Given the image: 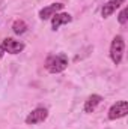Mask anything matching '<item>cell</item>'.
Returning <instances> with one entry per match:
<instances>
[{
	"label": "cell",
	"mask_w": 128,
	"mask_h": 129,
	"mask_svg": "<svg viewBox=\"0 0 128 129\" xmlns=\"http://www.w3.org/2000/svg\"><path fill=\"white\" fill-rule=\"evenodd\" d=\"M128 113V102L127 101H119L116 104H113L109 110V119L110 120H118L125 117Z\"/></svg>",
	"instance_id": "3"
},
{
	"label": "cell",
	"mask_w": 128,
	"mask_h": 129,
	"mask_svg": "<svg viewBox=\"0 0 128 129\" xmlns=\"http://www.w3.org/2000/svg\"><path fill=\"white\" fill-rule=\"evenodd\" d=\"M128 8L125 6L122 11H121V14H119V17H118V20H119V23L121 24H127V21H128Z\"/></svg>",
	"instance_id": "11"
},
{
	"label": "cell",
	"mask_w": 128,
	"mask_h": 129,
	"mask_svg": "<svg viewBox=\"0 0 128 129\" xmlns=\"http://www.w3.org/2000/svg\"><path fill=\"white\" fill-rule=\"evenodd\" d=\"M47 117H48V110L44 107H38L29 113V116L26 117V123L27 125H38V123H42L44 120H47Z\"/></svg>",
	"instance_id": "4"
},
{
	"label": "cell",
	"mask_w": 128,
	"mask_h": 129,
	"mask_svg": "<svg viewBox=\"0 0 128 129\" xmlns=\"http://www.w3.org/2000/svg\"><path fill=\"white\" fill-rule=\"evenodd\" d=\"M124 50H125V42H124V38L121 35L115 36L113 41H112V45H110V57L113 60L115 64H119L122 62V56H124Z\"/></svg>",
	"instance_id": "2"
},
{
	"label": "cell",
	"mask_w": 128,
	"mask_h": 129,
	"mask_svg": "<svg viewBox=\"0 0 128 129\" xmlns=\"http://www.w3.org/2000/svg\"><path fill=\"white\" fill-rule=\"evenodd\" d=\"M63 6H65L63 3L48 5V6H45V8H42V9L39 11V18H41V20H48V18H51L53 15H56L59 11H62Z\"/></svg>",
	"instance_id": "6"
},
{
	"label": "cell",
	"mask_w": 128,
	"mask_h": 129,
	"mask_svg": "<svg viewBox=\"0 0 128 129\" xmlns=\"http://www.w3.org/2000/svg\"><path fill=\"white\" fill-rule=\"evenodd\" d=\"M3 54H5V50H3V47L0 45V59H2V56H3Z\"/></svg>",
	"instance_id": "12"
},
{
	"label": "cell",
	"mask_w": 128,
	"mask_h": 129,
	"mask_svg": "<svg viewBox=\"0 0 128 129\" xmlns=\"http://www.w3.org/2000/svg\"><path fill=\"white\" fill-rule=\"evenodd\" d=\"M125 3V0H110V2H107L104 6H102V9H101V15L104 17V18H107V17H110L121 5H124Z\"/></svg>",
	"instance_id": "8"
},
{
	"label": "cell",
	"mask_w": 128,
	"mask_h": 129,
	"mask_svg": "<svg viewBox=\"0 0 128 129\" xmlns=\"http://www.w3.org/2000/svg\"><path fill=\"white\" fill-rule=\"evenodd\" d=\"M2 47L5 50V53H9V54H18L24 50V44L20 42V41H15L12 38H6L3 39L2 42Z\"/></svg>",
	"instance_id": "5"
},
{
	"label": "cell",
	"mask_w": 128,
	"mask_h": 129,
	"mask_svg": "<svg viewBox=\"0 0 128 129\" xmlns=\"http://www.w3.org/2000/svg\"><path fill=\"white\" fill-rule=\"evenodd\" d=\"M71 20H72V17H71L69 14H65V12H60V14H59V12H57L56 15L51 17V27H53V30H57L60 26L71 23Z\"/></svg>",
	"instance_id": "7"
},
{
	"label": "cell",
	"mask_w": 128,
	"mask_h": 129,
	"mask_svg": "<svg viewBox=\"0 0 128 129\" xmlns=\"http://www.w3.org/2000/svg\"><path fill=\"white\" fill-rule=\"evenodd\" d=\"M68 66V57L63 54H53L48 56L45 60V69L51 74H59L66 69Z\"/></svg>",
	"instance_id": "1"
},
{
	"label": "cell",
	"mask_w": 128,
	"mask_h": 129,
	"mask_svg": "<svg viewBox=\"0 0 128 129\" xmlns=\"http://www.w3.org/2000/svg\"><path fill=\"white\" fill-rule=\"evenodd\" d=\"M27 30V24L23 21V20H15L14 24H12V32L15 35H23V33Z\"/></svg>",
	"instance_id": "10"
},
{
	"label": "cell",
	"mask_w": 128,
	"mask_h": 129,
	"mask_svg": "<svg viewBox=\"0 0 128 129\" xmlns=\"http://www.w3.org/2000/svg\"><path fill=\"white\" fill-rule=\"evenodd\" d=\"M101 101H102V96H99V95H92V96H89L88 101L84 102V111H86V113H94L96 110V107L101 104Z\"/></svg>",
	"instance_id": "9"
}]
</instances>
